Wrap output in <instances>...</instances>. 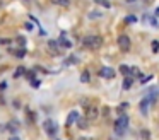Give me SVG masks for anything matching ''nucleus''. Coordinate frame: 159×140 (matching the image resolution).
Returning <instances> with one entry per match:
<instances>
[{"instance_id": "1", "label": "nucleus", "mask_w": 159, "mask_h": 140, "mask_svg": "<svg viewBox=\"0 0 159 140\" xmlns=\"http://www.w3.org/2000/svg\"><path fill=\"white\" fill-rule=\"evenodd\" d=\"M128 121H130V120H128V115H120L118 116V120L115 121V130H116L118 135H121V133L128 128Z\"/></svg>"}, {"instance_id": "2", "label": "nucleus", "mask_w": 159, "mask_h": 140, "mask_svg": "<svg viewBox=\"0 0 159 140\" xmlns=\"http://www.w3.org/2000/svg\"><path fill=\"white\" fill-rule=\"evenodd\" d=\"M82 44L86 48H93V50H96V48H99L101 44H103V39H101L99 36H86L82 39Z\"/></svg>"}, {"instance_id": "4", "label": "nucleus", "mask_w": 159, "mask_h": 140, "mask_svg": "<svg viewBox=\"0 0 159 140\" xmlns=\"http://www.w3.org/2000/svg\"><path fill=\"white\" fill-rule=\"evenodd\" d=\"M118 46H120L121 51H128V50H130V38L125 36V34L118 36Z\"/></svg>"}, {"instance_id": "17", "label": "nucleus", "mask_w": 159, "mask_h": 140, "mask_svg": "<svg viewBox=\"0 0 159 140\" xmlns=\"http://www.w3.org/2000/svg\"><path fill=\"white\" fill-rule=\"evenodd\" d=\"M132 75H135V77H140V70H139V68L137 67H132Z\"/></svg>"}, {"instance_id": "10", "label": "nucleus", "mask_w": 159, "mask_h": 140, "mask_svg": "<svg viewBox=\"0 0 159 140\" xmlns=\"http://www.w3.org/2000/svg\"><path fill=\"white\" fill-rule=\"evenodd\" d=\"M132 84H134V79H132V77H125V80H123V89H130Z\"/></svg>"}, {"instance_id": "18", "label": "nucleus", "mask_w": 159, "mask_h": 140, "mask_svg": "<svg viewBox=\"0 0 159 140\" xmlns=\"http://www.w3.org/2000/svg\"><path fill=\"white\" fill-rule=\"evenodd\" d=\"M24 72H26L24 68H22V67H19L17 70H16V74H14V75H16V77H21V75H24Z\"/></svg>"}, {"instance_id": "7", "label": "nucleus", "mask_w": 159, "mask_h": 140, "mask_svg": "<svg viewBox=\"0 0 159 140\" xmlns=\"http://www.w3.org/2000/svg\"><path fill=\"white\" fill-rule=\"evenodd\" d=\"M149 102H151V99L149 97H144L140 101V104H139V109H140V113L144 116H147V109H149Z\"/></svg>"}, {"instance_id": "8", "label": "nucleus", "mask_w": 159, "mask_h": 140, "mask_svg": "<svg viewBox=\"0 0 159 140\" xmlns=\"http://www.w3.org/2000/svg\"><path fill=\"white\" fill-rule=\"evenodd\" d=\"M58 43H60V46H63V48H70V46H72V43H70V41L69 39H67V38H65V34H60V38H58Z\"/></svg>"}, {"instance_id": "14", "label": "nucleus", "mask_w": 159, "mask_h": 140, "mask_svg": "<svg viewBox=\"0 0 159 140\" xmlns=\"http://www.w3.org/2000/svg\"><path fill=\"white\" fill-rule=\"evenodd\" d=\"M96 2H98V3H99V5H103V7H106V9H110V7H111V3H110V2H108V0H96Z\"/></svg>"}, {"instance_id": "5", "label": "nucleus", "mask_w": 159, "mask_h": 140, "mask_svg": "<svg viewBox=\"0 0 159 140\" xmlns=\"http://www.w3.org/2000/svg\"><path fill=\"white\" fill-rule=\"evenodd\" d=\"M99 75L103 79H113L115 77V68H111V67H101Z\"/></svg>"}, {"instance_id": "13", "label": "nucleus", "mask_w": 159, "mask_h": 140, "mask_svg": "<svg viewBox=\"0 0 159 140\" xmlns=\"http://www.w3.org/2000/svg\"><path fill=\"white\" fill-rule=\"evenodd\" d=\"M77 61H79V60H77V56H69V58H67L65 63H67V65H75Z\"/></svg>"}, {"instance_id": "20", "label": "nucleus", "mask_w": 159, "mask_h": 140, "mask_svg": "<svg viewBox=\"0 0 159 140\" xmlns=\"http://www.w3.org/2000/svg\"><path fill=\"white\" fill-rule=\"evenodd\" d=\"M152 51H154V53H157V51H159V43H157V41H152Z\"/></svg>"}, {"instance_id": "3", "label": "nucleus", "mask_w": 159, "mask_h": 140, "mask_svg": "<svg viewBox=\"0 0 159 140\" xmlns=\"http://www.w3.org/2000/svg\"><path fill=\"white\" fill-rule=\"evenodd\" d=\"M43 128H45L46 135H50V137H55L57 132H58V125H57V123L53 121L52 118L45 120V123H43Z\"/></svg>"}, {"instance_id": "25", "label": "nucleus", "mask_w": 159, "mask_h": 140, "mask_svg": "<svg viewBox=\"0 0 159 140\" xmlns=\"http://www.w3.org/2000/svg\"><path fill=\"white\" fill-rule=\"evenodd\" d=\"M145 2H147V3H151V2H154V0H145Z\"/></svg>"}, {"instance_id": "9", "label": "nucleus", "mask_w": 159, "mask_h": 140, "mask_svg": "<svg viewBox=\"0 0 159 140\" xmlns=\"http://www.w3.org/2000/svg\"><path fill=\"white\" fill-rule=\"evenodd\" d=\"M58 41H50L48 43V46H50V50L53 51V53H60V48H58Z\"/></svg>"}, {"instance_id": "26", "label": "nucleus", "mask_w": 159, "mask_h": 140, "mask_svg": "<svg viewBox=\"0 0 159 140\" xmlns=\"http://www.w3.org/2000/svg\"><path fill=\"white\" fill-rule=\"evenodd\" d=\"M82 140H91V138H82Z\"/></svg>"}, {"instance_id": "15", "label": "nucleus", "mask_w": 159, "mask_h": 140, "mask_svg": "<svg viewBox=\"0 0 159 140\" xmlns=\"http://www.w3.org/2000/svg\"><path fill=\"white\" fill-rule=\"evenodd\" d=\"M125 20H127L128 24H134V22H137V17H135V16H127V19H125Z\"/></svg>"}, {"instance_id": "16", "label": "nucleus", "mask_w": 159, "mask_h": 140, "mask_svg": "<svg viewBox=\"0 0 159 140\" xmlns=\"http://www.w3.org/2000/svg\"><path fill=\"white\" fill-rule=\"evenodd\" d=\"M80 80H82V82H89V72H84V74L80 75Z\"/></svg>"}, {"instance_id": "19", "label": "nucleus", "mask_w": 159, "mask_h": 140, "mask_svg": "<svg viewBox=\"0 0 159 140\" xmlns=\"http://www.w3.org/2000/svg\"><path fill=\"white\" fill-rule=\"evenodd\" d=\"M96 116H98V109H94V108H93V109L89 111V118H91V120H94Z\"/></svg>"}, {"instance_id": "11", "label": "nucleus", "mask_w": 159, "mask_h": 140, "mask_svg": "<svg viewBox=\"0 0 159 140\" xmlns=\"http://www.w3.org/2000/svg\"><path fill=\"white\" fill-rule=\"evenodd\" d=\"M120 72H121L123 75H128V74L132 72V68H130V67H127V65H120Z\"/></svg>"}, {"instance_id": "22", "label": "nucleus", "mask_w": 159, "mask_h": 140, "mask_svg": "<svg viewBox=\"0 0 159 140\" xmlns=\"http://www.w3.org/2000/svg\"><path fill=\"white\" fill-rule=\"evenodd\" d=\"M4 89H7V82H0V91H4Z\"/></svg>"}, {"instance_id": "24", "label": "nucleus", "mask_w": 159, "mask_h": 140, "mask_svg": "<svg viewBox=\"0 0 159 140\" xmlns=\"http://www.w3.org/2000/svg\"><path fill=\"white\" fill-rule=\"evenodd\" d=\"M11 140H21L19 137H11Z\"/></svg>"}, {"instance_id": "12", "label": "nucleus", "mask_w": 159, "mask_h": 140, "mask_svg": "<svg viewBox=\"0 0 159 140\" xmlns=\"http://www.w3.org/2000/svg\"><path fill=\"white\" fill-rule=\"evenodd\" d=\"M52 2L53 3H55V5H63V7H67V5H69V0H52Z\"/></svg>"}, {"instance_id": "6", "label": "nucleus", "mask_w": 159, "mask_h": 140, "mask_svg": "<svg viewBox=\"0 0 159 140\" xmlns=\"http://www.w3.org/2000/svg\"><path fill=\"white\" fill-rule=\"evenodd\" d=\"M74 123H79V113L77 111H70L67 116V126L74 125Z\"/></svg>"}, {"instance_id": "23", "label": "nucleus", "mask_w": 159, "mask_h": 140, "mask_svg": "<svg viewBox=\"0 0 159 140\" xmlns=\"http://www.w3.org/2000/svg\"><path fill=\"white\" fill-rule=\"evenodd\" d=\"M0 43L2 44H11V39H0Z\"/></svg>"}, {"instance_id": "21", "label": "nucleus", "mask_w": 159, "mask_h": 140, "mask_svg": "<svg viewBox=\"0 0 159 140\" xmlns=\"http://www.w3.org/2000/svg\"><path fill=\"white\" fill-rule=\"evenodd\" d=\"M14 53L17 55V56H21V58H22V56H24V53H26V51H24V50H17V51H14Z\"/></svg>"}]
</instances>
